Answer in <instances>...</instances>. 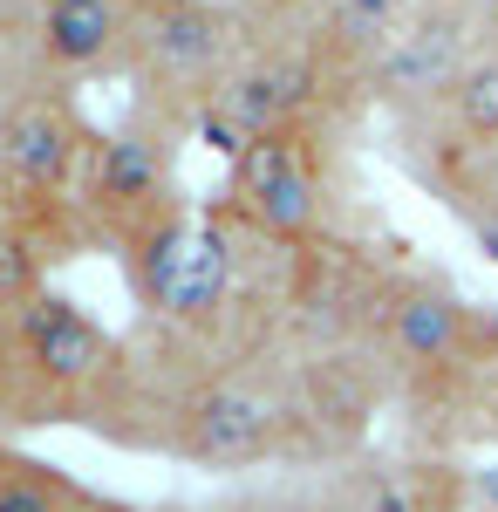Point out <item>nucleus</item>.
I'll use <instances>...</instances> for the list:
<instances>
[{"label":"nucleus","mask_w":498,"mask_h":512,"mask_svg":"<svg viewBox=\"0 0 498 512\" xmlns=\"http://www.w3.org/2000/svg\"><path fill=\"white\" fill-rule=\"evenodd\" d=\"M471 69V35L458 14H430L417 28H396L376 48V96L389 103H430L451 96V82Z\"/></svg>","instance_id":"f257e3e1"},{"label":"nucleus","mask_w":498,"mask_h":512,"mask_svg":"<svg viewBox=\"0 0 498 512\" xmlns=\"http://www.w3.org/2000/svg\"><path fill=\"white\" fill-rule=\"evenodd\" d=\"M239 185H246V205H253V219H260L267 233H307L314 212H321V198H314V171L301 164V151H294L280 130H267V137L246 144V158H239Z\"/></svg>","instance_id":"f03ea898"},{"label":"nucleus","mask_w":498,"mask_h":512,"mask_svg":"<svg viewBox=\"0 0 498 512\" xmlns=\"http://www.w3.org/2000/svg\"><path fill=\"white\" fill-rule=\"evenodd\" d=\"M464 342H471V315H464L444 287L396 294V308H389V349L403 355L410 369H444V362L464 355Z\"/></svg>","instance_id":"7ed1b4c3"},{"label":"nucleus","mask_w":498,"mask_h":512,"mask_svg":"<svg viewBox=\"0 0 498 512\" xmlns=\"http://www.w3.org/2000/svg\"><path fill=\"white\" fill-rule=\"evenodd\" d=\"M21 335H28L35 362L55 376V383H82V376H96V369H103V335H96V328H89L69 301H55V294L28 301Z\"/></svg>","instance_id":"20e7f679"},{"label":"nucleus","mask_w":498,"mask_h":512,"mask_svg":"<svg viewBox=\"0 0 498 512\" xmlns=\"http://www.w3.org/2000/svg\"><path fill=\"white\" fill-rule=\"evenodd\" d=\"M273 424H280V410H273V396L260 390H212L198 403V424H192V444L198 458H253V451H267Z\"/></svg>","instance_id":"39448f33"},{"label":"nucleus","mask_w":498,"mask_h":512,"mask_svg":"<svg viewBox=\"0 0 498 512\" xmlns=\"http://www.w3.org/2000/svg\"><path fill=\"white\" fill-rule=\"evenodd\" d=\"M0 158L21 185H62L69 171V123L41 103H21L14 117L0 123Z\"/></svg>","instance_id":"423d86ee"},{"label":"nucleus","mask_w":498,"mask_h":512,"mask_svg":"<svg viewBox=\"0 0 498 512\" xmlns=\"http://www.w3.org/2000/svg\"><path fill=\"white\" fill-rule=\"evenodd\" d=\"M219 48H226V21H219L212 7H198V0H164V7L151 14V62L157 69L192 76V69H205Z\"/></svg>","instance_id":"0eeeda50"},{"label":"nucleus","mask_w":498,"mask_h":512,"mask_svg":"<svg viewBox=\"0 0 498 512\" xmlns=\"http://www.w3.org/2000/svg\"><path fill=\"white\" fill-rule=\"evenodd\" d=\"M307 82H314V76H307V62H267V69H246V76L226 89V110L246 123L253 137H267V130H280V123L307 103Z\"/></svg>","instance_id":"6e6552de"},{"label":"nucleus","mask_w":498,"mask_h":512,"mask_svg":"<svg viewBox=\"0 0 498 512\" xmlns=\"http://www.w3.org/2000/svg\"><path fill=\"white\" fill-rule=\"evenodd\" d=\"M41 41H48V55L69 62V69L96 62V55L116 41V0H48Z\"/></svg>","instance_id":"1a4fd4ad"},{"label":"nucleus","mask_w":498,"mask_h":512,"mask_svg":"<svg viewBox=\"0 0 498 512\" xmlns=\"http://www.w3.org/2000/svg\"><path fill=\"white\" fill-rule=\"evenodd\" d=\"M157 178H164V164H157V151L144 137H110L103 144V164H96L103 198H151Z\"/></svg>","instance_id":"9d476101"},{"label":"nucleus","mask_w":498,"mask_h":512,"mask_svg":"<svg viewBox=\"0 0 498 512\" xmlns=\"http://www.w3.org/2000/svg\"><path fill=\"white\" fill-rule=\"evenodd\" d=\"M451 123L471 137H498V55H471V69L451 82Z\"/></svg>","instance_id":"9b49d317"},{"label":"nucleus","mask_w":498,"mask_h":512,"mask_svg":"<svg viewBox=\"0 0 498 512\" xmlns=\"http://www.w3.org/2000/svg\"><path fill=\"white\" fill-rule=\"evenodd\" d=\"M342 35L362 48H383L396 35V0H342Z\"/></svg>","instance_id":"f8f14e48"},{"label":"nucleus","mask_w":498,"mask_h":512,"mask_svg":"<svg viewBox=\"0 0 498 512\" xmlns=\"http://www.w3.org/2000/svg\"><path fill=\"white\" fill-rule=\"evenodd\" d=\"M35 274V260H28V246L21 239H0V294H21Z\"/></svg>","instance_id":"ddd939ff"},{"label":"nucleus","mask_w":498,"mask_h":512,"mask_svg":"<svg viewBox=\"0 0 498 512\" xmlns=\"http://www.w3.org/2000/svg\"><path fill=\"white\" fill-rule=\"evenodd\" d=\"M0 512H55V499L41 485H28V478H7L0 485Z\"/></svg>","instance_id":"4468645a"},{"label":"nucleus","mask_w":498,"mask_h":512,"mask_svg":"<svg viewBox=\"0 0 498 512\" xmlns=\"http://www.w3.org/2000/svg\"><path fill=\"white\" fill-rule=\"evenodd\" d=\"M362 512H430V506H423L403 478H389V485H376V492H369V506H362Z\"/></svg>","instance_id":"2eb2a0df"},{"label":"nucleus","mask_w":498,"mask_h":512,"mask_svg":"<svg viewBox=\"0 0 498 512\" xmlns=\"http://www.w3.org/2000/svg\"><path fill=\"white\" fill-rule=\"evenodd\" d=\"M485 35L498 41V0H485Z\"/></svg>","instance_id":"dca6fc26"},{"label":"nucleus","mask_w":498,"mask_h":512,"mask_svg":"<svg viewBox=\"0 0 498 512\" xmlns=\"http://www.w3.org/2000/svg\"><path fill=\"white\" fill-rule=\"evenodd\" d=\"M430 512H458V506H430Z\"/></svg>","instance_id":"f3484780"}]
</instances>
